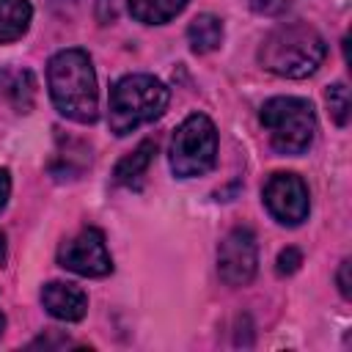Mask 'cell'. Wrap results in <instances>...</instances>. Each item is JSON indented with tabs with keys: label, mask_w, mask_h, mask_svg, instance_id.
<instances>
[{
	"label": "cell",
	"mask_w": 352,
	"mask_h": 352,
	"mask_svg": "<svg viewBox=\"0 0 352 352\" xmlns=\"http://www.w3.org/2000/svg\"><path fill=\"white\" fill-rule=\"evenodd\" d=\"M327 55L324 36L308 22H283L270 30L258 47V63L286 80L311 77Z\"/></svg>",
	"instance_id": "cell-2"
},
{
	"label": "cell",
	"mask_w": 352,
	"mask_h": 352,
	"mask_svg": "<svg viewBox=\"0 0 352 352\" xmlns=\"http://www.w3.org/2000/svg\"><path fill=\"white\" fill-rule=\"evenodd\" d=\"M6 330V316H3V311H0V333Z\"/></svg>",
	"instance_id": "cell-20"
},
{
	"label": "cell",
	"mask_w": 352,
	"mask_h": 352,
	"mask_svg": "<svg viewBox=\"0 0 352 352\" xmlns=\"http://www.w3.org/2000/svg\"><path fill=\"white\" fill-rule=\"evenodd\" d=\"M190 0H126L132 19L143 25H165L187 8Z\"/></svg>",
	"instance_id": "cell-13"
},
{
	"label": "cell",
	"mask_w": 352,
	"mask_h": 352,
	"mask_svg": "<svg viewBox=\"0 0 352 352\" xmlns=\"http://www.w3.org/2000/svg\"><path fill=\"white\" fill-rule=\"evenodd\" d=\"M154 154H157V140H151V138H148V140L138 143V146H135V151H129L126 157H121V160H118V165H116V170H113V179H116L118 184H126V187L138 184V182H140V176L148 170V165H151Z\"/></svg>",
	"instance_id": "cell-12"
},
{
	"label": "cell",
	"mask_w": 352,
	"mask_h": 352,
	"mask_svg": "<svg viewBox=\"0 0 352 352\" xmlns=\"http://www.w3.org/2000/svg\"><path fill=\"white\" fill-rule=\"evenodd\" d=\"M58 264L82 278H102L113 270L110 250L104 245V234L99 228H82L72 239L58 248Z\"/></svg>",
	"instance_id": "cell-8"
},
{
	"label": "cell",
	"mask_w": 352,
	"mask_h": 352,
	"mask_svg": "<svg viewBox=\"0 0 352 352\" xmlns=\"http://www.w3.org/2000/svg\"><path fill=\"white\" fill-rule=\"evenodd\" d=\"M33 6L30 0H0V44L22 38L30 28Z\"/></svg>",
	"instance_id": "cell-11"
},
{
	"label": "cell",
	"mask_w": 352,
	"mask_h": 352,
	"mask_svg": "<svg viewBox=\"0 0 352 352\" xmlns=\"http://www.w3.org/2000/svg\"><path fill=\"white\" fill-rule=\"evenodd\" d=\"M258 270V245L256 234L248 226L231 228L217 245V272L228 286H248Z\"/></svg>",
	"instance_id": "cell-7"
},
{
	"label": "cell",
	"mask_w": 352,
	"mask_h": 352,
	"mask_svg": "<svg viewBox=\"0 0 352 352\" xmlns=\"http://www.w3.org/2000/svg\"><path fill=\"white\" fill-rule=\"evenodd\" d=\"M302 264V253L297 248H286L278 253V261H275V272L283 278V275H294Z\"/></svg>",
	"instance_id": "cell-15"
},
{
	"label": "cell",
	"mask_w": 352,
	"mask_h": 352,
	"mask_svg": "<svg viewBox=\"0 0 352 352\" xmlns=\"http://www.w3.org/2000/svg\"><path fill=\"white\" fill-rule=\"evenodd\" d=\"M223 36H226L223 19L214 16V14H198V16H192V22L187 25L190 50L198 52V55L214 52V50L223 44Z\"/></svg>",
	"instance_id": "cell-10"
},
{
	"label": "cell",
	"mask_w": 352,
	"mask_h": 352,
	"mask_svg": "<svg viewBox=\"0 0 352 352\" xmlns=\"http://www.w3.org/2000/svg\"><path fill=\"white\" fill-rule=\"evenodd\" d=\"M261 201L280 226H300L302 220H308L311 212L308 184L289 170H278L264 182Z\"/></svg>",
	"instance_id": "cell-6"
},
{
	"label": "cell",
	"mask_w": 352,
	"mask_h": 352,
	"mask_svg": "<svg viewBox=\"0 0 352 352\" xmlns=\"http://www.w3.org/2000/svg\"><path fill=\"white\" fill-rule=\"evenodd\" d=\"M248 6H250L256 14L280 16V14H286L292 6H297V0H248Z\"/></svg>",
	"instance_id": "cell-16"
},
{
	"label": "cell",
	"mask_w": 352,
	"mask_h": 352,
	"mask_svg": "<svg viewBox=\"0 0 352 352\" xmlns=\"http://www.w3.org/2000/svg\"><path fill=\"white\" fill-rule=\"evenodd\" d=\"M261 126L270 132V143L278 154L300 157L316 138L314 104L302 96H272L261 104Z\"/></svg>",
	"instance_id": "cell-4"
},
{
	"label": "cell",
	"mask_w": 352,
	"mask_h": 352,
	"mask_svg": "<svg viewBox=\"0 0 352 352\" xmlns=\"http://www.w3.org/2000/svg\"><path fill=\"white\" fill-rule=\"evenodd\" d=\"M214 160H217V126L204 113L187 116L170 138V148H168L170 173L179 179H195L209 173L214 168Z\"/></svg>",
	"instance_id": "cell-5"
},
{
	"label": "cell",
	"mask_w": 352,
	"mask_h": 352,
	"mask_svg": "<svg viewBox=\"0 0 352 352\" xmlns=\"http://www.w3.org/2000/svg\"><path fill=\"white\" fill-rule=\"evenodd\" d=\"M327 99V107H330V116L338 126H346L349 121V110H352V102H349V88L344 82H333L324 94Z\"/></svg>",
	"instance_id": "cell-14"
},
{
	"label": "cell",
	"mask_w": 352,
	"mask_h": 352,
	"mask_svg": "<svg viewBox=\"0 0 352 352\" xmlns=\"http://www.w3.org/2000/svg\"><path fill=\"white\" fill-rule=\"evenodd\" d=\"M47 88L55 110L77 124L99 118V88L91 55L85 50H60L47 63Z\"/></svg>",
	"instance_id": "cell-1"
},
{
	"label": "cell",
	"mask_w": 352,
	"mask_h": 352,
	"mask_svg": "<svg viewBox=\"0 0 352 352\" xmlns=\"http://www.w3.org/2000/svg\"><path fill=\"white\" fill-rule=\"evenodd\" d=\"M8 261V245H6V234L0 231V267H6Z\"/></svg>",
	"instance_id": "cell-19"
},
{
	"label": "cell",
	"mask_w": 352,
	"mask_h": 352,
	"mask_svg": "<svg viewBox=\"0 0 352 352\" xmlns=\"http://www.w3.org/2000/svg\"><path fill=\"white\" fill-rule=\"evenodd\" d=\"M170 102V91L154 74H126L113 82L107 99V126L116 138L157 121Z\"/></svg>",
	"instance_id": "cell-3"
},
{
	"label": "cell",
	"mask_w": 352,
	"mask_h": 352,
	"mask_svg": "<svg viewBox=\"0 0 352 352\" xmlns=\"http://www.w3.org/2000/svg\"><path fill=\"white\" fill-rule=\"evenodd\" d=\"M349 270H352V261L349 258H344L341 261V267H338V272H336V283H338V292H341V297L344 300H349L352 297V280H349Z\"/></svg>",
	"instance_id": "cell-17"
},
{
	"label": "cell",
	"mask_w": 352,
	"mask_h": 352,
	"mask_svg": "<svg viewBox=\"0 0 352 352\" xmlns=\"http://www.w3.org/2000/svg\"><path fill=\"white\" fill-rule=\"evenodd\" d=\"M41 305L52 319L60 322H80L88 314V297L77 283L69 280H50L41 286Z\"/></svg>",
	"instance_id": "cell-9"
},
{
	"label": "cell",
	"mask_w": 352,
	"mask_h": 352,
	"mask_svg": "<svg viewBox=\"0 0 352 352\" xmlns=\"http://www.w3.org/2000/svg\"><path fill=\"white\" fill-rule=\"evenodd\" d=\"M8 198H11V173L6 168H0V212L6 209Z\"/></svg>",
	"instance_id": "cell-18"
}]
</instances>
